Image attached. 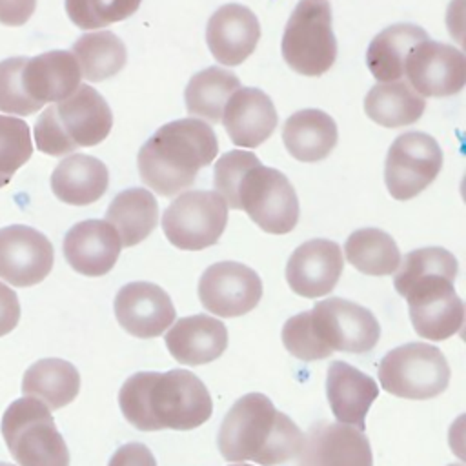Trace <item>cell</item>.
Returning a JSON list of instances; mask_svg holds the SVG:
<instances>
[{
  "instance_id": "1",
  "label": "cell",
  "mask_w": 466,
  "mask_h": 466,
  "mask_svg": "<svg viewBox=\"0 0 466 466\" xmlns=\"http://www.w3.org/2000/svg\"><path fill=\"white\" fill-rule=\"evenodd\" d=\"M118 406L126 420L140 431L195 430L213 411L208 388L189 370L131 375L120 388Z\"/></svg>"
},
{
  "instance_id": "2",
  "label": "cell",
  "mask_w": 466,
  "mask_h": 466,
  "mask_svg": "<svg viewBox=\"0 0 466 466\" xmlns=\"http://www.w3.org/2000/svg\"><path fill=\"white\" fill-rule=\"evenodd\" d=\"M393 284L408 300L413 329L428 340H446L464 322V302L453 282L457 258L444 248H420L406 253Z\"/></svg>"
},
{
  "instance_id": "3",
  "label": "cell",
  "mask_w": 466,
  "mask_h": 466,
  "mask_svg": "<svg viewBox=\"0 0 466 466\" xmlns=\"http://www.w3.org/2000/svg\"><path fill=\"white\" fill-rule=\"evenodd\" d=\"M213 186L228 208L242 209L266 233H289L299 222V198L288 177L262 166L255 153L233 149L213 169Z\"/></svg>"
},
{
  "instance_id": "4",
  "label": "cell",
  "mask_w": 466,
  "mask_h": 466,
  "mask_svg": "<svg viewBox=\"0 0 466 466\" xmlns=\"http://www.w3.org/2000/svg\"><path fill=\"white\" fill-rule=\"evenodd\" d=\"M302 442V430L258 391L229 408L217 435L218 451L228 462L251 461L260 466L288 462L299 455Z\"/></svg>"
},
{
  "instance_id": "5",
  "label": "cell",
  "mask_w": 466,
  "mask_h": 466,
  "mask_svg": "<svg viewBox=\"0 0 466 466\" xmlns=\"http://www.w3.org/2000/svg\"><path fill=\"white\" fill-rule=\"evenodd\" d=\"M380 339L375 315L351 300L331 297L309 311L297 313L282 326L284 348L300 360H320L333 351L366 353Z\"/></svg>"
},
{
  "instance_id": "6",
  "label": "cell",
  "mask_w": 466,
  "mask_h": 466,
  "mask_svg": "<svg viewBox=\"0 0 466 466\" xmlns=\"http://www.w3.org/2000/svg\"><path fill=\"white\" fill-rule=\"evenodd\" d=\"M218 153V140L209 124L180 118L160 126L140 147L137 166L142 182L160 197L187 189L197 173Z\"/></svg>"
},
{
  "instance_id": "7",
  "label": "cell",
  "mask_w": 466,
  "mask_h": 466,
  "mask_svg": "<svg viewBox=\"0 0 466 466\" xmlns=\"http://www.w3.org/2000/svg\"><path fill=\"white\" fill-rule=\"evenodd\" d=\"M80 67L71 51H46L0 62V111L27 116L47 102H60L80 86Z\"/></svg>"
},
{
  "instance_id": "8",
  "label": "cell",
  "mask_w": 466,
  "mask_h": 466,
  "mask_svg": "<svg viewBox=\"0 0 466 466\" xmlns=\"http://www.w3.org/2000/svg\"><path fill=\"white\" fill-rule=\"evenodd\" d=\"M111 127L113 113L104 96L80 84L73 95L42 111L35 124V144L46 155L62 157L100 144Z\"/></svg>"
},
{
  "instance_id": "9",
  "label": "cell",
  "mask_w": 466,
  "mask_h": 466,
  "mask_svg": "<svg viewBox=\"0 0 466 466\" xmlns=\"http://www.w3.org/2000/svg\"><path fill=\"white\" fill-rule=\"evenodd\" d=\"M2 437L18 466H69V451L51 410L35 397L13 400L2 415Z\"/></svg>"
},
{
  "instance_id": "10",
  "label": "cell",
  "mask_w": 466,
  "mask_h": 466,
  "mask_svg": "<svg viewBox=\"0 0 466 466\" xmlns=\"http://www.w3.org/2000/svg\"><path fill=\"white\" fill-rule=\"evenodd\" d=\"M280 51L284 62L299 75L320 76L337 60L331 29V7L326 0H300L284 27Z\"/></svg>"
},
{
  "instance_id": "11",
  "label": "cell",
  "mask_w": 466,
  "mask_h": 466,
  "mask_svg": "<svg viewBox=\"0 0 466 466\" xmlns=\"http://www.w3.org/2000/svg\"><path fill=\"white\" fill-rule=\"evenodd\" d=\"M379 382L384 391L395 397L426 400L448 388L450 366L439 348L424 342H408L382 357Z\"/></svg>"
},
{
  "instance_id": "12",
  "label": "cell",
  "mask_w": 466,
  "mask_h": 466,
  "mask_svg": "<svg viewBox=\"0 0 466 466\" xmlns=\"http://www.w3.org/2000/svg\"><path fill=\"white\" fill-rule=\"evenodd\" d=\"M226 224L228 204L217 191H186L162 215L166 238L184 251H200L217 244Z\"/></svg>"
},
{
  "instance_id": "13",
  "label": "cell",
  "mask_w": 466,
  "mask_h": 466,
  "mask_svg": "<svg viewBox=\"0 0 466 466\" xmlns=\"http://www.w3.org/2000/svg\"><path fill=\"white\" fill-rule=\"evenodd\" d=\"M442 149L437 140L422 131L399 135L388 149L384 182L397 200H410L422 193L441 173Z\"/></svg>"
},
{
  "instance_id": "14",
  "label": "cell",
  "mask_w": 466,
  "mask_h": 466,
  "mask_svg": "<svg viewBox=\"0 0 466 466\" xmlns=\"http://www.w3.org/2000/svg\"><path fill=\"white\" fill-rule=\"evenodd\" d=\"M202 306L218 317H240L262 299V280L248 266L233 260L215 262L198 280Z\"/></svg>"
},
{
  "instance_id": "15",
  "label": "cell",
  "mask_w": 466,
  "mask_h": 466,
  "mask_svg": "<svg viewBox=\"0 0 466 466\" xmlns=\"http://www.w3.org/2000/svg\"><path fill=\"white\" fill-rule=\"evenodd\" d=\"M404 75L420 96H450L464 87L466 58L451 44L424 40L408 55Z\"/></svg>"
},
{
  "instance_id": "16",
  "label": "cell",
  "mask_w": 466,
  "mask_h": 466,
  "mask_svg": "<svg viewBox=\"0 0 466 466\" xmlns=\"http://www.w3.org/2000/svg\"><path fill=\"white\" fill-rule=\"evenodd\" d=\"M55 249L38 229L24 224L0 228V279L16 288L40 284L51 271Z\"/></svg>"
},
{
  "instance_id": "17",
  "label": "cell",
  "mask_w": 466,
  "mask_h": 466,
  "mask_svg": "<svg viewBox=\"0 0 466 466\" xmlns=\"http://www.w3.org/2000/svg\"><path fill=\"white\" fill-rule=\"evenodd\" d=\"M297 466H373L364 431L342 422H315L304 435Z\"/></svg>"
},
{
  "instance_id": "18",
  "label": "cell",
  "mask_w": 466,
  "mask_h": 466,
  "mask_svg": "<svg viewBox=\"0 0 466 466\" xmlns=\"http://www.w3.org/2000/svg\"><path fill=\"white\" fill-rule=\"evenodd\" d=\"M115 317L133 337H160L175 320L177 311L171 297L153 282H129L115 297Z\"/></svg>"
},
{
  "instance_id": "19",
  "label": "cell",
  "mask_w": 466,
  "mask_h": 466,
  "mask_svg": "<svg viewBox=\"0 0 466 466\" xmlns=\"http://www.w3.org/2000/svg\"><path fill=\"white\" fill-rule=\"evenodd\" d=\"M344 268L340 246L328 238H311L300 244L286 266V280L293 293L317 299L337 286Z\"/></svg>"
},
{
  "instance_id": "20",
  "label": "cell",
  "mask_w": 466,
  "mask_h": 466,
  "mask_svg": "<svg viewBox=\"0 0 466 466\" xmlns=\"http://www.w3.org/2000/svg\"><path fill=\"white\" fill-rule=\"evenodd\" d=\"M122 244L107 220H82L64 237L62 251L67 264L80 275L102 277L113 269Z\"/></svg>"
},
{
  "instance_id": "21",
  "label": "cell",
  "mask_w": 466,
  "mask_h": 466,
  "mask_svg": "<svg viewBox=\"0 0 466 466\" xmlns=\"http://www.w3.org/2000/svg\"><path fill=\"white\" fill-rule=\"evenodd\" d=\"M258 38L260 24L255 13L246 5L226 4L208 20V47L224 66L242 64L255 51Z\"/></svg>"
},
{
  "instance_id": "22",
  "label": "cell",
  "mask_w": 466,
  "mask_h": 466,
  "mask_svg": "<svg viewBox=\"0 0 466 466\" xmlns=\"http://www.w3.org/2000/svg\"><path fill=\"white\" fill-rule=\"evenodd\" d=\"M235 146L257 147L266 142L279 122L271 98L257 87H238L226 102L222 118Z\"/></svg>"
},
{
  "instance_id": "23",
  "label": "cell",
  "mask_w": 466,
  "mask_h": 466,
  "mask_svg": "<svg viewBox=\"0 0 466 466\" xmlns=\"http://www.w3.org/2000/svg\"><path fill=\"white\" fill-rule=\"evenodd\" d=\"M326 397L339 422L364 431L368 410L379 397V386L351 364L333 360L326 375Z\"/></svg>"
},
{
  "instance_id": "24",
  "label": "cell",
  "mask_w": 466,
  "mask_h": 466,
  "mask_svg": "<svg viewBox=\"0 0 466 466\" xmlns=\"http://www.w3.org/2000/svg\"><path fill=\"white\" fill-rule=\"evenodd\" d=\"M166 348L180 364H209L228 348V329L222 320L209 315L182 317L166 333Z\"/></svg>"
},
{
  "instance_id": "25",
  "label": "cell",
  "mask_w": 466,
  "mask_h": 466,
  "mask_svg": "<svg viewBox=\"0 0 466 466\" xmlns=\"http://www.w3.org/2000/svg\"><path fill=\"white\" fill-rule=\"evenodd\" d=\"M109 186V173L102 160L91 155L75 153L58 162L51 173L55 197L71 206L96 202Z\"/></svg>"
},
{
  "instance_id": "26",
  "label": "cell",
  "mask_w": 466,
  "mask_h": 466,
  "mask_svg": "<svg viewBox=\"0 0 466 466\" xmlns=\"http://www.w3.org/2000/svg\"><path fill=\"white\" fill-rule=\"evenodd\" d=\"M335 120L320 109H300L282 127V142L288 153L300 162H320L337 146Z\"/></svg>"
},
{
  "instance_id": "27",
  "label": "cell",
  "mask_w": 466,
  "mask_h": 466,
  "mask_svg": "<svg viewBox=\"0 0 466 466\" xmlns=\"http://www.w3.org/2000/svg\"><path fill=\"white\" fill-rule=\"evenodd\" d=\"M428 40V33L415 24H393L382 29L368 46L366 66L379 82H395L404 75V64L415 46Z\"/></svg>"
},
{
  "instance_id": "28",
  "label": "cell",
  "mask_w": 466,
  "mask_h": 466,
  "mask_svg": "<svg viewBox=\"0 0 466 466\" xmlns=\"http://www.w3.org/2000/svg\"><path fill=\"white\" fill-rule=\"evenodd\" d=\"M80 391L78 370L64 359H40L22 377V393L44 402L51 411L73 402Z\"/></svg>"
},
{
  "instance_id": "29",
  "label": "cell",
  "mask_w": 466,
  "mask_h": 466,
  "mask_svg": "<svg viewBox=\"0 0 466 466\" xmlns=\"http://www.w3.org/2000/svg\"><path fill=\"white\" fill-rule=\"evenodd\" d=\"M106 220L116 229L120 244L133 248L147 238L158 224L157 198L144 187L124 189L111 200Z\"/></svg>"
},
{
  "instance_id": "30",
  "label": "cell",
  "mask_w": 466,
  "mask_h": 466,
  "mask_svg": "<svg viewBox=\"0 0 466 466\" xmlns=\"http://www.w3.org/2000/svg\"><path fill=\"white\" fill-rule=\"evenodd\" d=\"M426 109L424 96L417 95L408 82H382L373 86L364 98V111L379 126L402 127L415 124Z\"/></svg>"
},
{
  "instance_id": "31",
  "label": "cell",
  "mask_w": 466,
  "mask_h": 466,
  "mask_svg": "<svg viewBox=\"0 0 466 466\" xmlns=\"http://www.w3.org/2000/svg\"><path fill=\"white\" fill-rule=\"evenodd\" d=\"M240 87V80L218 66L206 67L191 76L186 86L184 100L189 115L198 120L218 124L228 98Z\"/></svg>"
},
{
  "instance_id": "32",
  "label": "cell",
  "mask_w": 466,
  "mask_h": 466,
  "mask_svg": "<svg viewBox=\"0 0 466 466\" xmlns=\"http://www.w3.org/2000/svg\"><path fill=\"white\" fill-rule=\"evenodd\" d=\"M80 73L89 82H102L115 76L127 60L124 42L111 31H93L82 35L71 47Z\"/></svg>"
},
{
  "instance_id": "33",
  "label": "cell",
  "mask_w": 466,
  "mask_h": 466,
  "mask_svg": "<svg viewBox=\"0 0 466 466\" xmlns=\"http://www.w3.org/2000/svg\"><path fill=\"white\" fill-rule=\"evenodd\" d=\"M348 262L364 275H393L400 264L395 240L382 229L362 228L353 231L344 244Z\"/></svg>"
},
{
  "instance_id": "34",
  "label": "cell",
  "mask_w": 466,
  "mask_h": 466,
  "mask_svg": "<svg viewBox=\"0 0 466 466\" xmlns=\"http://www.w3.org/2000/svg\"><path fill=\"white\" fill-rule=\"evenodd\" d=\"M31 131L25 120L0 115V187L31 158Z\"/></svg>"
},
{
  "instance_id": "35",
  "label": "cell",
  "mask_w": 466,
  "mask_h": 466,
  "mask_svg": "<svg viewBox=\"0 0 466 466\" xmlns=\"http://www.w3.org/2000/svg\"><path fill=\"white\" fill-rule=\"evenodd\" d=\"M142 0H66L69 20L80 29H102L129 18Z\"/></svg>"
},
{
  "instance_id": "36",
  "label": "cell",
  "mask_w": 466,
  "mask_h": 466,
  "mask_svg": "<svg viewBox=\"0 0 466 466\" xmlns=\"http://www.w3.org/2000/svg\"><path fill=\"white\" fill-rule=\"evenodd\" d=\"M107 466H157V461L146 444L129 442L111 455Z\"/></svg>"
},
{
  "instance_id": "37",
  "label": "cell",
  "mask_w": 466,
  "mask_h": 466,
  "mask_svg": "<svg viewBox=\"0 0 466 466\" xmlns=\"http://www.w3.org/2000/svg\"><path fill=\"white\" fill-rule=\"evenodd\" d=\"M20 320V302L16 293L0 280V337L11 333Z\"/></svg>"
},
{
  "instance_id": "38",
  "label": "cell",
  "mask_w": 466,
  "mask_h": 466,
  "mask_svg": "<svg viewBox=\"0 0 466 466\" xmlns=\"http://www.w3.org/2000/svg\"><path fill=\"white\" fill-rule=\"evenodd\" d=\"M36 0H0V24L9 27L24 25L35 13Z\"/></svg>"
},
{
  "instance_id": "39",
  "label": "cell",
  "mask_w": 466,
  "mask_h": 466,
  "mask_svg": "<svg viewBox=\"0 0 466 466\" xmlns=\"http://www.w3.org/2000/svg\"><path fill=\"white\" fill-rule=\"evenodd\" d=\"M0 466H13V464H9V462H0Z\"/></svg>"
},
{
  "instance_id": "40",
  "label": "cell",
  "mask_w": 466,
  "mask_h": 466,
  "mask_svg": "<svg viewBox=\"0 0 466 466\" xmlns=\"http://www.w3.org/2000/svg\"><path fill=\"white\" fill-rule=\"evenodd\" d=\"M233 466H249V464H242V462H237V464H233Z\"/></svg>"
},
{
  "instance_id": "41",
  "label": "cell",
  "mask_w": 466,
  "mask_h": 466,
  "mask_svg": "<svg viewBox=\"0 0 466 466\" xmlns=\"http://www.w3.org/2000/svg\"><path fill=\"white\" fill-rule=\"evenodd\" d=\"M450 466H462V464H450Z\"/></svg>"
}]
</instances>
